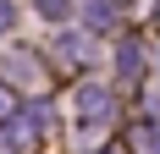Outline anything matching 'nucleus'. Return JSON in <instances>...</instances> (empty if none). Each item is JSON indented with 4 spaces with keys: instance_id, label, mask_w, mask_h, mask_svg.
Masks as SVG:
<instances>
[{
    "instance_id": "1",
    "label": "nucleus",
    "mask_w": 160,
    "mask_h": 154,
    "mask_svg": "<svg viewBox=\"0 0 160 154\" xmlns=\"http://www.w3.org/2000/svg\"><path fill=\"white\" fill-rule=\"evenodd\" d=\"M39 6H44V11H50V17H61V0H39Z\"/></svg>"
}]
</instances>
